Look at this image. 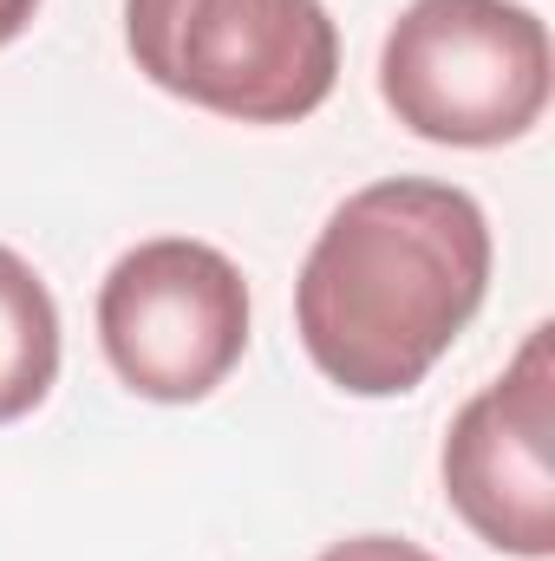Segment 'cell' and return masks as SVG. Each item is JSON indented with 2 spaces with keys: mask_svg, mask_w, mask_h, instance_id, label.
Returning <instances> with one entry per match:
<instances>
[{
  "mask_svg": "<svg viewBox=\"0 0 555 561\" xmlns=\"http://www.w3.org/2000/svg\"><path fill=\"white\" fill-rule=\"evenodd\" d=\"M33 13H39V0H0V46H13L33 26Z\"/></svg>",
  "mask_w": 555,
  "mask_h": 561,
  "instance_id": "cell-8",
  "label": "cell"
},
{
  "mask_svg": "<svg viewBox=\"0 0 555 561\" xmlns=\"http://www.w3.org/2000/svg\"><path fill=\"white\" fill-rule=\"evenodd\" d=\"M444 496L477 542L517 561L555 556V327H530L523 353L484 386L444 437Z\"/></svg>",
  "mask_w": 555,
  "mask_h": 561,
  "instance_id": "cell-5",
  "label": "cell"
},
{
  "mask_svg": "<svg viewBox=\"0 0 555 561\" xmlns=\"http://www.w3.org/2000/svg\"><path fill=\"white\" fill-rule=\"evenodd\" d=\"M314 561H438V556L406 542V536H347V542L320 549Z\"/></svg>",
  "mask_w": 555,
  "mask_h": 561,
  "instance_id": "cell-7",
  "label": "cell"
},
{
  "mask_svg": "<svg viewBox=\"0 0 555 561\" xmlns=\"http://www.w3.org/2000/svg\"><path fill=\"white\" fill-rule=\"evenodd\" d=\"M59 379V307L33 262L0 242V424L26 419Z\"/></svg>",
  "mask_w": 555,
  "mask_h": 561,
  "instance_id": "cell-6",
  "label": "cell"
},
{
  "mask_svg": "<svg viewBox=\"0 0 555 561\" xmlns=\"http://www.w3.org/2000/svg\"><path fill=\"white\" fill-rule=\"evenodd\" d=\"M125 46L157 92L236 125H301L340 79L320 0H125Z\"/></svg>",
  "mask_w": 555,
  "mask_h": 561,
  "instance_id": "cell-2",
  "label": "cell"
},
{
  "mask_svg": "<svg viewBox=\"0 0 555 561\" xmlns=\"http://www.w3.org/2000/svg\"><path fill=\"white\" fill-rule=\"evenodd\" d=\"M550 26L517 0H412L380 53L393 118L451 150L530 138L550 112Z\"/></svg>",
  "mask_w": 555,
  "mask_h": 561,
  "instance_id": "cell-3",
  "label": "cell"
},
{
  "mask_svg": "<svg viewBox=\"0 0 555 561\" xmlns=\"http://www.w3.org/2000/svg\"><path fill=\"white\" fill-rule=\"evenodd\" d=\"M490 294L484 203L438 176L353 190L294 280V327L320 379L353 399H399L457 346Z\"/></svg>",
  "mask_w": 555,
  "mask_h": 561,
  "instance_id": "cell-1",
  "label": "cell"
},
{
  "mask_svg": "<svg viewBox=\"0 0 555 561\" xmlns=\"http://www.w3.org/2000/svg\"><path fill=\"white\" fill-rule=\"evenodd\" d=\"M99 346L138 399L196 405L249 353V280L196 236L138 242L99 287Z\"/></svg>",
  "mask_w": 555,
  "mask_h": 561,
  "instance_id": "cell-4",
  "label": "cell"
}]
</instances>
